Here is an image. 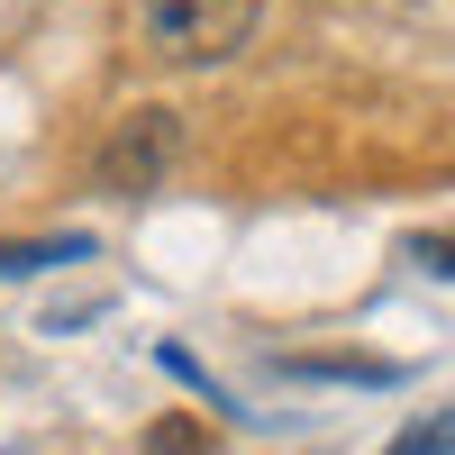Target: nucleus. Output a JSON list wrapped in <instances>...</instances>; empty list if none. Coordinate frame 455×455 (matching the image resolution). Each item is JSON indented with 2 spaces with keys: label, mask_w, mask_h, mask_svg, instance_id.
<instances>
[{
  "label": "nucleus",
  "mask_w": 455,
  "mask_h": 455,
  "mask_svg": "<svg viewBox=\"0 0 455 455\" xmlns=\"http://www.w3.org/2000/svg\"><path fill=\"white\" fill-rule=\"evenodd\" d=\"M264 0H128V46L146 64H173V73H201L228 64L255 36Z\"/></svg>",
  "instance_id": "f257e3e1"
},
{
  "label": "nucleus",
  "mask_w": 455,
  "mask_h": 455,
  "mask_svg": "<svg viewBox=\"0 0 455 455\" xmlns=\"http://www.w3.org/2000/svg\"><path fill=\"white\" fill-rule=\"evenodd\" d=\"M92 237H28V246H0V274H46V264H83Z\"/></svg>",
  "instance_id": "7ed1b4c3"
},
{
  "label": "nucleus",
  "mask_w": 455,
  "mask_h": 455,
  "mask_svg": "<svg viewBox=\"0 0 455 455\" xmlns=\"http://www.w3.org/2000/svg\"><path fill=\"white\" fill-rule=\"evenodd\" d=\"M410 255H419L428 274H446V283H455V237H419V246H410Z\"/></svg>",
  "instance_id": "423d86ee"
},
{
  "label": "nucleus",
  "mask_w": 455,
  "mask_h": 455,
  "mask_svg": "<svg viewBox=\"0 0 455 455\" xmlns=\"http://www.w3.org/2000/svg\"><path fill=\"white\" fill-rule=\"evenodd\" d=\"M146 455H210V437H201L192 419H164L156 437H146Z\"/></svg>",
  "instance_id": "39448f33"
},
{
  "label": "nucleus",
  "mask_w": 455,
  "mask_h": 455,
  "mask_svg": "<svg viewBox=\"0 0 455 455\" xmlns=\"http://www.w3.org/2000/svg\"><path fill=\"white\" fill-rule=\"evenodd\" d=\"M383 455H455V410H446V419H419V428H401Z\"/></svg>",
  "instance_id": "20e7f679"
},
{
  "label": "nucleus",
  "mask_w": 455,
  "mask_h": 455,
  "mask_svg": "<svg viewBox=\"0 0 455 455\" xmlns=\"http://www.w3.org/2000/svg\"><path fill=\"white\" fill-rule=\"evenodd\" d=\"M173 146H182V119L173 109H128L119 128H109V146H100V192H156V182L173 173Z\"/></svg>",
  "instance_id": "f03ea898"
}]
</instances>
